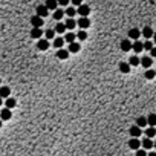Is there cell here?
<instances>
[{
  "instance_id": "6da1fadb",
  "label": "cell",
  "mask_w": 156,
  "mask_h": 156,
  "mask_svg": "<svg viewBox=\"0 0 156 156\" xmlns=\"http://www.w3.org/2000/svg\"><path fill=\"white\" fill-rule=\"evenodd\" d=\"M77 23H78V28L87 29L89 26H91V20H89V17H80V18L77 20Z\"/></svg>"
},
{
  "instance_id": "7a4b0ae2",
  "label": "cell",
  "mask_w": 156,
  "mask_h": 156,
  "mask_svg": "<svg viewBox=\"0 0 156 156\" xmlns=\"http://www.w3.org/2000/svg\"><path fill=\"white\" fill-rule=\"evenodd\" d=\"M77 12L81 15V17H89V14H91V8H89L87 5H80L78 8H77Z\"/></svg>"
},
{
  "instance_id": "3957f363",
  "label": "cell",
  "mask_w": 156,
  "mask_h": 156,
  "mask_svg": "<svg viewBox=\"0 0 156 156\" xmlns=\"http://www.w3.org/2000/svg\"><path fill=\"white\" fill-rule=\"evenodd\" d=\"M31 25H32V28H41V25H43V17H40V15H32L31 17Z\"/></svg>"
},
{
  "instance_id": "277c9868",
  "label": "cell",
  "mask_w": 156,
  "mask_h": 156,
  "mask_svg": "<svg viewBox=\"0 0 156 156\" xmlns=\"http://www.w3.org/2000/svg\"><path fill=\"white\" fill-rule=\"evenodd\" d=\"M141 35H142V32H141L138 28H132V29L129 31V34H127V37H129L130 40H138Z\"/></svg>"
},
{
  "instance_id": "5b68a950",
  "label": "cell",
  "mask_w": 156,
  "mask_h": 156,
  "mask_svg": "<svg viewBox=\"0 0 156 156\" xmlns=\"http://www.w3.org/2000/svg\"><path fill=\"white\" fill-rule=\"evenodd\" d=\"M37 49H40V51L49 49V40H48V38H40V40L37 41Z\"/></svg>"
},
{
  "instance_id": "8992f818",
  "label": "cell",
  "mask_w": 156,
  "mask_h": 156,
  "mask_svg": "<svg viewBox=\"0 0 156 156\" xmlns=\"http://www.w3.org/2000/svg\"><path fill=\"white\" fill-rule=\"evenodd\" d=\"M49 11H51V9H49L46 5H40V6H37V9H35L37 15H40V17H46Z\"/></svg>"
},
{
  "instance_id": "52a82bcc",
  "label": "cell",
  "mask_w": 156,
  "mask_h": 156,
  "mask_svg": "<svg viewBox=\"0 0 156 156\" xmlns=\"http://www.w3.org/2000/svg\"><path fill=\"white\" fill-rule=\"evenodd\" d=\"M121 49H123L124 52H129L130 49H133V43H132L130 38H126V40L121 41Z\"/></svg>"
},
{
  "instance_id": "ba28073f",
  "label": "cell",
  "mask_w": 156,
  "mask_h": 156,
  "mask_svg": "<svg viewBox=\"0 0 156 156\" xmlns=\"http://www.w3.org/2000/svg\"><path fill=\"white\" fill-rule=\"evenodd\" d=\"M129 147H130L132 150H138L139 147H142V142H141L138 138H132V139L129 141Z\"/></svg>"
},
{
  "instance_id": "9c48e42d",
  "label": "cell",
  "mask_w": 156,
  "mask_h": 156,
  "mask_svg": "<svg viewBox=\"0 0 156 156\" xmlns=\"http://www.w3.org/2000/svg\"><path fill=\"white\" fill-rule=\"evenodd\" d=\"M141 142H142V148H145V150H150L154 147V141H151V138H148V136L144 138Z\"/></svg>"
},
{
  "instance_id": "30bf717a",
  "label": "cell",
  "mask_w": 156,
  "mask_h": 156,
  "mask_svg": "<svg viewBox=\"0 0 156 156\" xmlns=\"http://www.w3.org/2000/svg\"><path fill=\"white\" fill-rule=\"evenodd\" d=\"M11 116H12V113H11V109H3V110H0V118H2L3 121H8V119H11Z\"/></svg>"
},
{
  "instance_id": "8fae6325",
  "label": "cell",
  "mask_w": 156,
  "mask_h": 156,
  "mask_svg": "<svg viewBox=\"0 0 156 156\" xmlns=\"http://www.w3.org/2000/svg\"><path fill=\"white\" fill-rule=\"evenodd\" d=\"M130 135H132V138H138V136L141 135V127H139L138 124L132 126V127H130Z\"/></svg>"
},
{
  "instance_id": "7c38bea8",
  "label": "cell",
  "mask_w": 156,
  "mask_h": 156,
  "mask_svg": "<svg viewBox=\"0 0 156 156\" xmlns=\"http://www.w3.org/2000/svg\"><path fill=\"white\" fill-rule=\"evenodd\" d=\"M151 64H153V57H142L141 58V66H142V68L148 69Z\"/></svg>"
},
{
  "instance_id": "4fadbf2b",
  "label": "cell",
  "mask_w": 156,
  "mask_h": 156,
  "mask_svg": "<svg viewBox=\"0 0 156 156\" xmlns=\"http://www.w3.org/2000/svg\"><path fill=\"white\" fill-rule=\"evenodd\" d=\"M133 51H135L136 54H139L141 51H144V43L139 41V40H135V41H133Z\"/></svg>"
},
{
  "instance_id": "5bb4252c",
  "label": "cell",
  "mask_w": 156,
  "mask_h": 156,
  "mask_svg": "<svg viewBox=\"0 0 156 156\" xmlns=\"http://www.w3.org/2000/svg\"><path fill=\"white\" fill-rule=\"evenodd\" d=\"M69 57V49H58L57 51V58H60V60H66Z\"/></svg>"
},
{
  "instance_id": "9a60e30c",
  "label": "cell",
  "mask_w": 156,
  "mask_h": 156,
  "mask_svg": "<svg viewBox=\"0 0 156 156\" xmlns=\"http://www.w3.org/2000/svg\"><path fill=\"white\" fill-rule=\"evenodd\" d=\"M41 35H43L41 28H32V29H31V37H32V38L40 40V38H41Z\"/></svg>"
},
{
  "instance_id": "2e32d148",
  "label": "cell",
  "mask_w": 156,
  "mask_h": 156,
  "mask_svg": "<svg viewBox=\"0 0 156 156\" xmlns=\"http://www.w3.org/2000/svg\"><path fill=\"white\" fill-rule=\"evenodd\" d=\"M141 32H142V37H145V40L151 38V37H153V34H154V32H153V29H151L150 26H144V29H142Z\"/></svg>"
},
{
  "instance_id": "e0dca14e",
  "label": "cell",
  "mask_w": 156,
  "mask_h": 156,
  "mask_svg": "<svg viewBox=\"0 0 156 156\" xmlns=\"http://www.w3.org/2000/svg\"><path fill=\"white\" fill-rule=\"evenodd\" d=\"M11 95V89L8 86H0V97L2 98H8Z\"/></svg>"
},
{
  "instance_id": "ac0fdd59",
  "label": "cell",
  "mask_w": 156,
  "mask_h": 156,
  "mask_svg": "<svg viewBox=\"0 0 156 156\" xmlns=\"http://www.w3.org/2000/svg\"><path fill=\"white\" fill-rule=\"evenodd\" d=\"M75 26H78V23H77V20H74V17H69L68 20H66V28H68L69 31H72Z\"/></svg>"
},
{
  "instance_id": "d6986e66",
  "label": "cell",
  "mask_w": 156,
  "mask_h": 156,
  "mask_svg": "<svg viewBox=\"0 0 156 156\" xmlns=\"http://www.w3.org/2000/svg\"><path fill=\"white\" fill-rule=\"evenodd\" d=\"M80 49H81L80 43H77V41H74V43H69V52H72V54H77Z\"/></svg>"
},
{
  "instance_id": "ffe728a7",
  "label": "cell",
  "mask_w": 156,
  "mask_h": 156,
  "mask_svg": "<svg viewBox=\"0 0 156 156\" xmlns=\"http://www.w3.org/2000/svg\"><path fill=\"white\" fill-rule=\"evenodd\" d=\"M64 37H55V40H54V46L57 48V49H61L63 48V44H64Z\"/></svg>"
},
{
  "instance_id": "44dd1931",
  "label": "cell",
  "mask_w": 156,
  "mask_h": 156,
  "mask_svg": "<svg viewBox=\"0 0 156 156\" xmlns=\"http://www.w3.org/2000/svg\"><path fill=\"white\" fill-rule=\"evenodd\" d=\"M44 5H46L51 11H55L57 6H58V0H46V3H44Z\"/></svg>"
},
{
  "instance_id": "7402d4cb",
  "label": "cell",
  "mask_w": 156,
  "mask_h": 156,
  "mask_svg": "<svg viewBox=\"0 0 156 156\" xmlns=\"http://www.w3.org/2000/svg\"><path fill=\"white\" fill-rule=\"evenodd\" d=\"M119 71L123 72V74H129L130 72V63H119Z\"/></svg>"
},
{
  "instance_id": "603a6c76",
  "label": "cell",
  "mask_w": 156,
  "mask_h": 156,
  "mask_svg": "<svg viewBox=\"0 0 156 156\" xmlns=\"http://www.w3.org/2000/svg\"><path fill=\"white\" fill-rule=\"evenodd\" d=\"M129 63H130V66H139L141 64V58L136 57V55H133V57L129 58Z\"/></svg>"
},
{
  "instance_id": "cb8c5ba5",
  "label": "cell",
  "mask_w": 156,
  "mask_h": 156,
  "mask_svg": "<svg viewBox=\"0 0 156 156\" xmlns=\"http://www.w3.org/2000/svg\"><path fill=\"white\" fill-rule=\"evenodd\" d=\"M145 136H148V138H154L156 136V129L153 126H150L148 129H145Z\"/></svg>"
},
{
  "instance_id": "d4e9b609",
  "label": "cell",
  "mask_w": 156,
  "mask_h": 156,
  "mask_svg": "<svg viewBox=\"0 0 156 156\" xmlns=\"http://www.w3.org/2000/svg\"><path fill=\"white\" fill-rule=\"evenodd\" d=\"M75 38H77V34H74L72 31H71V32H68V34L64 35V40L68 41V43H74V41H75Z\"/></svg>"
},
{
  "instance_id": "484cf974",
  "label": "cell",
  "mask_w": 156,
  "mask_h": 156,
  "mask_svg": "<svg viewBox=\"0 0 156 156\" xmlns=\"http://www.w3.org/2000/svg\"><path fill=\"white\" fill-rule=\"evenodd\" d=\"M64 14H66V11H63V9H55V12H54V20L60 21V20L63 18Z\"/></svg>"
},
{
  "instance_id": "4316f807",
  "label": "cell",
  "mask_w": 156,
  "mask_h": 156,
  "mask_svg": "<svg viewBox=\"0 0 156 156\" xmlns=\"http://www.w3.org/2000/svg\"><path fill=\"white\" fill-rule=\"evenodd\" d=\"M66 29H68V28H66V23H58V25L55 26V32H57V34H64Z\"/></svg>"
},
{
  "instance_id": "83f0119b",
  "label": "cell",
  "mask_w": 156,
  "mask_h": 156,
  "mask_svg": "<svg viewBox=\"0 0 156 156\" xmlns=\"http://www.w3.org/2000/svg\"><path fill=\"white\" fill-rule=\"evenodd\" d=\"M136 124H138V126L142 129V127H145V126L148 124V119H147L145 116H139V118L136 119Z\"/></svg>"
},
{
  "instance_id": "f1b7e54d",
  "label": "cell",
  "mask_w": 156,
  "mask_h": 156,
  "mask_svg": "<svg viewBox=\"0 0 156 156\" xmlns=\"http://www.w3.org/2000/svg\"><path fill=\"white\" fill-rule=\"evenodd\" d=\"M5 104H6V107H8V109H14V107H15V104H17V101H15L14 98H9V97H8V98H6V101H5Z\"/></svg>"
},
{
  "instance_id": "f546056e",
  "label": "cell",
  "mask_w": 156,
  "mask_h": 156,
  "mask_svg": "<svg viewBox=\"0 0 156 156\" xmlns=\"http://www.w3.org/2000/svg\"><path fill=\"white\" fill-rule=\"evenodd\" d=\"M147 119H148V126L156 127V113H150V115L147 116Z\"/></svg>"
},
{
  "instance_id": "4dcf8cb0",
  "label": "cell",
  "mask_w": 156,
  "mask_h": 156,
  "mask_svg": "<svg viewBox=\"0 0 156 156\" xmlns=\"http://www.w3.org/2000/svg\"><path fill=\"white\" fill-rule=\"evenodd\" d=\"M77 38H78L80 41H84V40L87 38V32H86V29H81V31L77 34Z\"/></svg>"
},
{
  "instance_id": "1f68e13d",
  "label": "cell",
  "mask_w": 156,
  "mask_h": 156,
  "mask_svg": "<svg viewBox=\"0 0 156 156\" xmlns=\"http://www.w3.org/2000/svg\"><path fill=\"white\" fill-rule=\"evenodd\" d=\"M144 75H145V78H147V80H153V78L156 77V72H154V71H151V69L148 68V69L145 71V74H144Z\"/></svg>"
},
{
  "instance_id": "d6a6232c",
  "label": "cell",
  "mask_w": 156,
  "mask_h": 156,
  "mask_svg": "<svg viewBox=\"0 0 156 156\" xmlns=\"http://www.w3.org/2000/svg\"><path fill=\"white\" fill-rule=\"evenodd\" d=\"M75 14H78V12H77V9L74 6H69L68 9H66V15H68V17H74Z\"/></svg>"
},
{
  "instance_id": "836d02e7",
  "label": "cell",
  "mask_w": 156,
  "mask_h": 156,
  "mask_svg": "<svg viewBox=\"0 0 156 156\" xmlns=\"http://www.w3.org/2000/svg\"><path fill=\"white\" fill-rule=\"evenodd\" d=\"M153 46H154L153 41H150V40H145V41H144V49H145V51H151Z\"/></svg>"
},
{
  "instance_id": "e575fe53",
  "label": "cell",
  "mask_w": 156,
  "mask_h": 156,
  "mask_svg": "<svg viewBox=\"0 0 156 156\" xmlns=\"http://www.w3.org/2000/svg\"><path fill=\"white\" fill-rule=\"evenodd\" d=\"M55 34H57V32H55V29H48L46 32H44V35H46V38H48V40L54 38V37H55Z\"/></svg>"
},
{
  "instance_id": "d590c367",
  "label": "cell",
  "mask_w": 156,
  "mask_h": 156,
  "mask_svg": "<svg viewBox=\"0 0 156 156\" xmlns=\"http://www.w3.org/2000/svg\"><path fill=\"white\" fill-rule=\"evenodd\" d=\"M136 156H148V153H147L145 148H138L136 150Z\"/></svg>"
},
{
  "instance_id": "8d00e7d4",
  "label": "cell",
  "mask_w": 156,
  "mask_h": 156,
  "mask_svg": "<svg viewBox=\"0 0 156 156\" xmlns=\"http://www.w3.org/2000/svg\"><path fill=\"white\" fill-rule=\"evenodd\" d=\"M69 2H71V0H58V5H61V6H68Z\"/></svg>"
},
{
  "instance_id": "74e56055",
  "label": "cell",
  "mask_w": 156,
  "mask_h": 156,
  "mask_svg": "<svg viewBox=\"0 0 156 156\" xmlns=\"http://www.w3.org/2000/svg\"><path fill=\"white\" fill-rule=\"evenodd\" d=\"M72 2V5H75V6H80L81 3H83V0H71Z\"/></svg>"
},
{
  "instance_id": "f35d334b",
  "label": "cell",
  "mask_w": 156,
  "mask_h": 156,
  "mask_svg": "<svg viewBox=\"0 0 156 156\" xmlns=\"http://www.w3.org/2000/svg\"><path fill=\"white\" fill-rule=\"evenodd\" d=\"M150 52H151V57H153V58H156V48H154V46H153V49H151Z\"/></svg>"
},
{
  "instance_id": "ab89813d",
  "label": "cell",
  "mask_w": 156,
  "mask_h": 156,
  "mask_svg": "<svg viewBox=\"0 0 156 156\" xmlns=\"http://www.w3.org/2000/svg\"><path fill=\"white\" fill-rule=\"evenodd\" d=\"M148 156H156V151H150V153H148Z\"/></svg>"
},
{
  "instance_id": "60d3db41",
  "label": "cell",
  "mask_w": 156,
  "mask_h": 156,
  "mask_svg": "<svg viewBox=\"0 0 156 156\" xmlns=\"http://www.w3.org/2000/svg\"><path fill=\"white\" fill-rule=\"evenodd\" d=\"M153 43H154V44H156V32H154V34H153Z\"/></svg>"
},
{
  "instance_id": "b9f144b4",
  "label": "cell",
  "mask_w": 156,
  "mask_h": 156,
  "mask_svg": "<svg viewBox=\"0 0 156 156\" xmlns=\"http://www.w3.org/2000/svg\"><path fill=\"white\" fill-rule=\"evenodd\" d=\"M2 103H3V98H2V97H0V106H2Z\"/></svg>"
},
{
  "instance_id": "7bdbcfd3",
  "label": "cell",
  "mask_w": 156,
  "mask_h": 156,
  "mask_svg": "<svg viewBox=\"0 0 156 156\" xmlns=\"http://www.w3.org/2000/svg\"><path fill=\"white\" fill-rule=\"evenodd\" d=\"M2 123H3V119H2V118H0V127H2Z\"/></svg>"
},
{
  "instance_id": "ee69618b",
  "label": "cell",
  "mask_w": 156,
  "mask_h": 156,
  "mask_svg": "<svg viewBox=\"0 0 156 156\" xmlns=\"http://www.w3.org/2000/svg\"><path fill=\"white\" fill-rule=\"evenodd\" d=\"M154 148H156V141H154Z\"/></svg>"
},
{
  "instance_id": "f6af8a7d",
  "label": "cell",
  "mask_w": 156,
  "mask_h": 156,
  "mask_svg": "<svg viewBox=\"0 0 156 156\" xmlns=\"http://www.w3.org/2000/svg\"><path fill=\"white\" fill-rule=\"evenodd\" d=\"M0 84H2V78H0Z\"/></svg>"
}]
</instances>
